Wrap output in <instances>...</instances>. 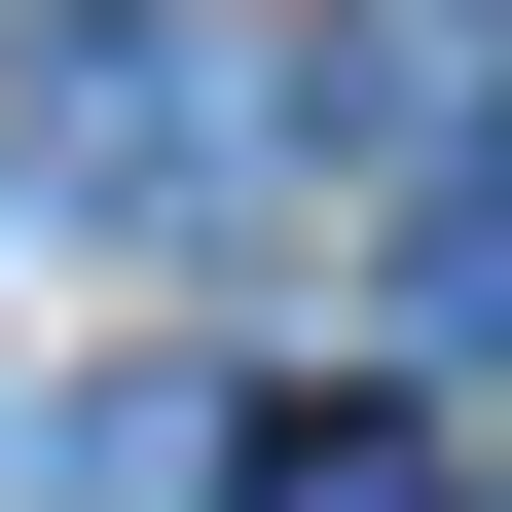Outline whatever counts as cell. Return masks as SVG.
Segmentation results:
<instances>
[{
  "instance_id": "1",
  "label": "cell",
  "mask_w": 512,
  "mask_h": 512,
  "mask_svg": "<svg viewBox=\"0 0 512 512\" xmlns=\"http://www.w3.org/2000/svg\"><path fill=\"white\" fill-rule=\"evenodd\" d=\"M37 183H74V220H256V183H293V74H256L220 0H74V37H37Z\"/></svg>"
},
{
  "instance_id": "2",
  "label": "cell",
  "mask_w": 512,
  "mask_h": 512,
  "mask_svg": "<svg viewBox=\"0 0 512 512\" xmlns=\"http://www.w3.org/2000/svg\"><path fill=\"white\" fill-rule=\"evenodd\" d=\"M403 330H439V366H512V147H476V183L403 220Z\"/></svg>"
},
{
  "instance_id": "3",
  "label": "cell",
  "mask_w": 512,
  "mask_h": 512,
  "mask_svg": "<svg viewBox=\"0 0 512 512\" xmlns=\"http://www.w3.org/2000/svg\"><path fill=\"white\" fill-rule=\"evenodd\" d=\"M220 512H439V476H403V439H330V403H293V439H220Z\"/></svg>"
}]
</instances>
